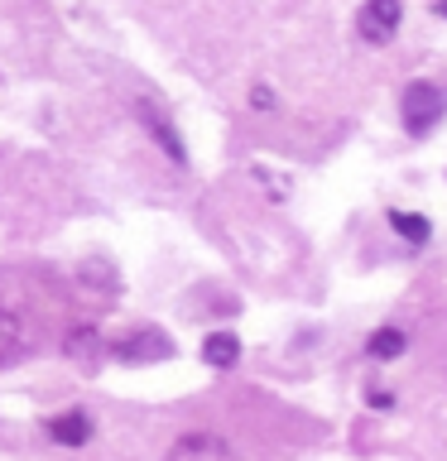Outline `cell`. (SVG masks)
Listing matches in <instances>:
<instances>
[{"mask_svg": "<svg viewBox=\"0 0 447 461\" xmlns=\"http://www.w3.org/2000/svg\"><path fill=\"white\" fill-rule=\"evenodd\" d=\"M115 360H150V356H169V341L159 331H140V337H125L111 346Z\"/></svg>", "mask_w": 447, "mask_h": 461, "instance_id": "6", "label": "cell"}, {"mask_svg": "<svg viewBox=\"0 0 447 461\" xmlns=\"http://www.w3.org/2000/svg\"><path fill=\"white\" fill-rule=\"evenodd\" d=\"M202 360H207L212 370H231L241 360V341L231 337V331H212V337L202 341Z\"/></svg>", "mask_w": 447, "mask_h": 461, "instance_id": "7", "label": "cell"}, {"mask_svg": "<svg viewBox=\"0 0 447 461\" xmlns=\"http://www.w3.org/2000/svg\"><path fill=\"white\" fill-rule=\"evenodd\" d=\"M135 115H140V125L150 130V140H154V144H159V149H164L169 158H173V164L183 168V164H187V149H183V135L173 130V121H169V115L159 111L154 101H135Z\"/></svg>", "mask_w": 447, "mask_h": 461, "instance_id": "3", "label": "cell"}, {"mask_svg": "<svg viewBox=\"0 0 447 461\" xmlns=\"http://www.w3.org/2000/svg\"><path fill=\"white\" fill-rule=\"evenodd\" d=\"M164 461H241V456L222 432H183V438H173Z\"/></svg>", "mask_w": 447, "mask_h": 461, "instance_id": "2", "label": "cell"}, {"mask_svg": "<svg viewBox=\"0 0 447 461\" xmlns=\"http://www.w3.org/2000/svg\"><path fill=\"white\" fill-rule=\"evenodd\" d=\"M399 115H404V130H409V135H428V130L447 115L442 86H433V82H409V86H404V96H399Z\"/></svg>", "mask_w": 447, "mask_h": 461, "instance_id": "1", "label": "cell"}, {"mask_svg": "<svg viewBox=\"0 0 447 461\" xmlns=\"http://www.w3.org/2000/svg\"><path fill=\"white\" fill-rule=\"evenodd\" d=\"M433 14H438V20H447V0H438V5H433Z\"/></svg>", "mask_w": 447, "mask_h": 461, "instance_id": "12", "label": "cell"}, {"mask_svg": "<svg viewBox=\"0 0 447 461\" xmlns=\"http://www.w3.org/2000/svg\"><path fill=\"white\" fill-rule=\"evenodd\" d=\"M92 432H96V423H92V413H87V409H68V413L49 418V438L58 447H87V442H92Z\"/></svg>", "mask_w": 447, "mask_h": 461, "instance_id": "5", "label": "cell"}, {"mask_svg": "<svg viewBox=\"0 0 447 461\" xmlns=\"http://www.w3.org/2000/svg\"><path fill=\"white\" fill-rule=\"evenodd\" d=\"M399 20H404V0H366L356 24H360V39L366 43H389Z\"/></svg>", "mask_w": 447, "mask_h": 461, "instance_id": "4", "label": "cell"}, {"mask_svg": "<svg viewBox=\"0 0 447 461\" xmlns=\"http://www.w3.org/2000/svg\"><path fill=\"white\" fill-rule=\"evenodd\" d=\"M251 106H260V111H265V106H274L269 86H255V92H251Z\"/></svg>", "mask_w": 447, "mask_h": 461, "instance_id": "11", "label": "cell"}, {"mask_svg": "<svg viewBox=\"0 0 447 461\" xmlns=\"http://www.w3.org/2000/svg\"><path fill=\"white\" fill-rule=\"evenodd\" d=\"M20 346H24V322H20V312H14V308H0V366L20 356Z\"/></svg>", "mask_w": 447, "mask_h": 461, "instance_id": "8", "label": "cell"}, {"mask_svg": "<svg viewBox=\"0 0 447 461\" xmlns=\"http://www.w3.org/2000/svg\"><path fill=\"white\" fill-rule=\"evenodd\" d=\"M404 346H409V337L399 327H380V331H370L366 351H370V360H395V356H404Z\"/></svg>", "mask_w": 447, "mask_h": 461, "instance_id": "10", "label": "cell"}, {"mask_svg": "<svg viewBox=\"0 0 447 461\" xmlns=\"http://www.w3.org/2000/svg\"><path fill=\"white\" fill-rule=\"evenodd\" d=\"M389 226H395V236L409 240V245H428V236H433L428 216H418V212H389Z\"/></svg>", "mask_w": 447, "mask_h": 461, "instance_id": "9", "label": "cell"}]
</instances>
